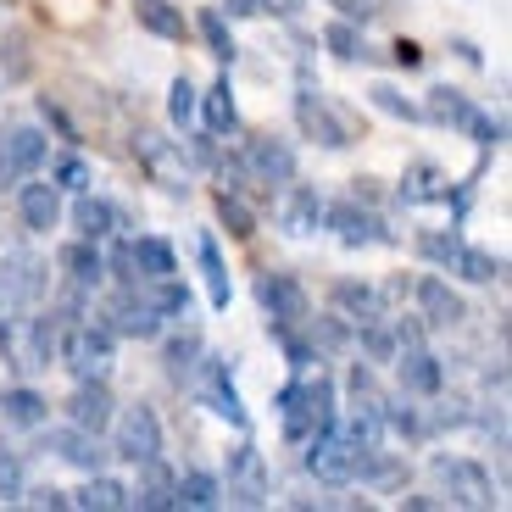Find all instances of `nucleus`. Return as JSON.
Listing matches in <instances>:
<instances>
[{"instance_id": "obj_41", "label": "nucleus", "mask_w": 512, "mask_h": 512, "mask_svg": "<svg viewBox=\"0 0 512 512\" xmlns=\"http://www.w3.org/2000/svg\"><path fill=\"white\" fill-rule=\"evenodd\" d=\"M373 106H379L384 117H401V123H418V117H423L418 106H412L407 95H396L390 84H373Z\"/></svg>"}, {"instance_id": "obj_30", "label": "nucleus", "mask_w": 512, "mask_h": 512, "mask_svg": "<svg viewBox=\"0 0 512 512\" xmlns=\"http://www.w3.org/2000/svg\"><path fill=\"white\" fill-rule=\"evenodd\" d=\"M206 112V128L212 134H234L240 128V106H234V90H229V78H218L212 90H206V101H195Z\"/></svg>"}, {"instance_id": "obj_18", "label": "nucleus", "mask_w": 512, "mask_h": 512, "mask_svg": "<svg viewBox=\"0 0 512 512\" xmlns=\"http://www.w3.org/2000/svg\"><path fill=\"white\" fill-rule=\"evenodd\" d=\"M17 212H23V223L34 234H51L62 223V190L56 184H23L17 190Z\"/></svg>"}, {"instance_id": "obj_5", "label": "nucleus", "mask_w": 512, "mask_h": 512, "mask_svg": "<svg viewBox=\"0 0 512 512\" xmlns=\"http://www.w3.org/2000/svg\"><path fill=\"white\" fill-rule=\"evenodd\" d=\"M117 423H106L112 429V457L123 462H145L162 451V423H156L151 407H128V412H112Z\"/></svg>"}, {"instance_id": "obj_1", "label": "nucleus", "mask_w": 512, "mask_h": 512, "mask_svg": "<svg viewBox=\"0 0 512 512\" xmlns=\"http://www.w3.org/2000/svg\"><path fill=\"white\" fill-rule=\"evenodd\" d=\"M279 418H284V440L290 446H307L312 435H323L334 423V379L318 373V379H295L279 390Z\"/></svg>"}, {"instance_id": "obj_12", "label": "nucleus", "mask_w": 512, "mask_h": 512, "mask_svg": "<svg viewBox=\"0 0 512 512\" xmlns=\"http://www.w3.org/2000/svg\"><path fill=\"white\" fill-rule=\"evenodd\" d=\"M39 162H45V134L39 128L17 123L0 134V179H28Z\"/></svg>"}, {"instance_id": "obj_38", "label": "nucleus", "mask_w": 512, "mask_h": 512, "mask_svg": "<svg viewBox=\"0 0 512 512\" xmlns=\"http://www.w3.org/2000/svg\"><path fill=\"white\" fill-rule=\"evenodd\" d=\"M0 268H12V279L0 273V290H6V295H17V301L39 295V262H28V256H12V262H0Z\"/></svg>"}, {"instance_id": "obj_28", "label": "nucleus", "mask_w": 512, "mask_h": 512, "mask_svg": "<svg viewBox=\"0 0 512 512\" xmlns=\"http://www.w3.org/2000/svg\"><path fill=\"white\" fill-rule=\"evenodd\" d=\"M334 312H340V318H351V323L384 318V312H379V290H368V284H357V279L334 284Z\"/></svg>"}, {"instance_id": "obj_2", "label": "nucleus", "mask_w": 512, "mask_h": 512, "mask_svg": "<svg viewBox=\"0 0 512 512\" xmlns=\"http://www.w3.org/2000/svg\"><path fill=\"white\" fill-rule=\"evenodd\" d=\"M56 351H62V362H67L73 379H106L112 351H117V334L106 329V323H73V329L56 340Z\"/></svg>"}, {"instance_id": "obj_33", "label": "nucleus", "mask_w": 512, "mask_h": 512, "mask_svg": "<svg viewBox=\"0 0 512 512\" xmlns=\"http://www.w3.org/2000/svg\"><path fill=\"white\" fill-rule=\"evenodd\" d=\"M73 507H90V512H117V507H128V485H117V479H106V474H90V485L73 496Z\"/></svg>"}, {"instance_id": "obj_6", "label": "nucleus", "mask_w": 512, "mask_h": 512, "mask_svg": "<svg viewBox=\"0 0 512 512\" xmlns=\"http://www.w3.org/2000/svg\"><path fill=\"white\" fill-rule=\"evenodd\" d=\"M307 468H312V479H323V485H351V479H357V457L362 451L351 446L346 435H340V429H323V435H312L307 440Z\"/></svg>"}, {"instance_id": "obj_39", "label": "nucleus", "mask_w": 512, "mask_h": 512, "mask_svg": "<svg viewBox=\"0 0 512 512\" xmlns=\"http://www.w3.org/2000/svg\"><path fill=\"white\" fill-rule=\"evenodd\" d=\"M357 334H362V346H368V357L373 362H396V334L384 329V318H368V323H357Z\"/></svg>"}, {"instance_id": "obj_32", "label": "nucleus", "mask_w": 512, "mask_h": 512, "mask_svg": "<svg viewBox=\"0 0 512 512\" xmlns=\"http://www.w3.org/2000/svg\"><path fill=\"white\" fill-rule=\"evenodd\" d=\"M446 268H451V273H462L468 284H490V279H501V256H490V251H474V245H457Z\"/></svg>"}, {"instance_id": "obj_35", "label": "nucleus", "mask_w": 512, "mask_h": 512, "mask_svg": "<svg viewBox=\"0 0 512 512\" xmlns=\"http://www.w3.org/2000/svg\"><path fill=\"white\" fill-rule=\"evenodd\" d=\"M479 106L468 101V95H457V90H435L429 95V112L423 117H435V123H451V128H468V117H474Z\"/></svg>"}, {"instance_id": "obj_8", "label": "nucleus", "mask_w": 512, "mask_h": 512, "mask_svg": "<svg viewBox=\"0 0 512 512\" xmlns=\"http://www.w3.org/2000/svg\"><path fill=\"white\" fill-rule=\"evenodd\" d=\"M240 167H245L251 184H290L295 179V151L284 140H273V134H262V140H245Z\"/></svg>"}, {"instance_id": "obj_34", "label": "nucleus", "mask_w": 512, "mask_h": 512, "mask_svg": "<svg viewBox=\"0 0 512 512\" xmlns=\"http://www.w3.org/2000/svg\"><path fill=\"white\" fill-rule=\"evenodd\" d=\"M223 501V485L212 474H184L179 485H173V507H195V512H206V507H218Z\"/></svg>"}, {"instance_id": "obj_4", "label": "nucleus", "mask_w": 512, "mask_h": 512, "mask_svg": "<svg viewBox=\"0 0 512 512\" xmlns=\"http://www.w3.org/2000/svg\"><path fill=\"white\" fill-rule=\"evenodd\" d=\"M106 268H112L123 284H145V279H167V273H179V268H173V245L156 240V234L123 240L112 251V262H106Z\"/></svg>"}, {"instance_id": "obj_3", "label": "nucleus", "mask_w": 512, "mask_h": 512, "mask_svg": "<svg viewBox=\"0 0 512 512\" xmlns=\"http://www.w3.org/2000/svg\"><path fill=\"white\" fill-rule=\"evenodd\" d=\"M134 156H140V167L162 184L167 195L190 190V162H184L179 140H167V134H156V128H140V134H134Z\"/></svg>"}, {"instance_id": "obj_7", "label": "nucleus", "mask_w": 512, "mask_h": 512, "mask_svg": "<svg viewBox=\"0 0 512 512\" xmlns=\"http://www.w3.org/2000/svg\"><path fill=\"white\" fill-rule=\"evenodd\" d=\"M435 479L451 490V501H462V507H490V501H496L490 474L468 457H435Z\"/></svg>"}, {"instance_id": "obj_42", "label": "nucleus", "mask_w": 512, "mask_h": 512, "mask_svg": "<svg viewBox=\"0 0 512 512\" xmlns=\"http://www.w3.org/2000/svg\"><path fill=\"white\" fill-rule=\"evenodd\" d=\"M195 357H201V334H173L167 340V368L173 373H190Z\"/></svg>"}, {"instance_id": "obj_25", "label": "nucleus", "mask_w": 512, "mask_h": 512, "mask_svg": "<svg viewBox=\"0 0 512 512\" xmlns=\"http://www.w3.org/2000/svg\"><path fill=\"white\" fill-rule=\"evenodd\" d=\"M62 268H67V279H73V290H95V284L106 279V256L95 251V240H73L62 251Z\"/></svg>"}, {"instance_id": "obj_19", "label": "nucleus", "mask_w": 512, "mask_h": 512, "mask_svg": "<svg viewBox=\"0 0 512 512\" xmlns=\"http://www.w3.org/2000/svg\"><path fill=\"white\" fill-rule=\"evenodd\" d=\"M401 362V384H407V396H440V384H446V373H440V357L423 346H407L396 351Z\"/></svg>"}, {"instance_id": "obj_15", "label": "nucleus", "mask_w": 512, "mask_h": 512, "mask_svg": "<svg viewBox=\"0 0 512 512\" xmlns=\"http://www.w3.org/2000/svg\"><path fill=\"white\" fill-rule=\"evenodd\" d=\"M323 218H329V229L340 234L346 245H379L390 240V229H384L373 212H362L357 201H340V206H323Z\"/></svg>"}, {"instance_id": "obj_37", "label": "nucleus", "mask_w": 512, "mask_h": 512, "mask_svg": "<svg viewBox=\"0 0 512 512\" xmlns=\"http://www.w3.org/2000/svg\"><path fill=\"white\" fill-rule=\"evenodd\" d=\"M218 218L229 223L234 240H251V234H256V212H251V206H245L234 190H218Z\"/></svg>"}, {"instance_id": "obj_13", "label": "nucleus", "mask_w": 512, "mask_h": 512, "mask_svg": "<svg viewBox=\"0 0 512 512\" xmlns=\"http://www.w3.org/2000/svg\"><path fill=\"white\" fill-rule=\"evenodd\" d=\"M134 468H140V479L128 485V507H140V512H162V507H173V485H179V479L167 474L162 451H156V457H145V462H134Z\"/></svg>"}, {"instance_id": "obj_21", "label": "nucleus", "mask_w": 512, "mask_h": 512, "mask_svg": "<svg viewBox=\"0 0 512 512\" xmlns=\"http://www.w3.org/2000/svg\"><path fill=\"white\" fill-rule=\"evenodd\" d=\"M318 223H323V201H318V190H307V184H295V190L279 201V229L301 240V234H312Z\"/></svg>"}, {"instance_id": "obj_17", "label": "nucleus", "mask_w": 512, "mask_h": 512, "mask_svg": "<svg viewBox=\"0 0 512 512\" xmlns=\"http://www.w3.org/2000/svg\"><path fill=\"white\" fill-rule=\"evenodd\" d=\"M201 396H206V407L218 412V418H229L234 429H245V423H251V412L240 407V390L229 384V368H223L218 357H206V373H201Z\"/></svg>"}, {"instance_id": "obj_10", "label": "nucleus", "mask_w": 512, "mask_h": 512, "mask_svg": "<svg viewBox=\"0 0 512 512\" xmlns=\"http://www.w3.org/2000/svg\"><path fill=\"white\" fill-rule=\"evenodd\" d=\"M295 123H301V134H312L318 145H329V151H340V145H351V134H346V123L329 112V101H323L312 84H301L295 90Z\"/></svg>"}, {"instance_id": "obj_49", "label": "nucleus", "mask_w": 512, "mask_h": 512, "mask_svg": "<svg viewBox=\"0 0 512 512\" xmlns=\"http://www.w3.org/2000/svg\"><path fill=\"white\" fill-rule=\"evenodd\" d=\"M307 0H262V12H279V17H301Z\"/></svg>"}, {"instance_id": "obj_40", "label": "nucleus", "mask_w": 512, "mask_h": 512, "mask_svg": "<svg viewBox=\"0 0 512 512\" xmlns=\"http://www.w3.org/2000/svg\"><path fill=\"white\" fill-rule=\"evenodd\" d=\"M195 101H201V95H195V84L190 78H173V90H167V117H173V123H190L195 117Z\"/></svg>"}, {"instance_id": "obj_45", "label": "nucleus", "mask_w": 512, "mask_h": 512, "mask_svg": "<svg viewBox=\"0 0 512 512\" xmlns=\"http://www.w3.org/2000/svg\"><path fill=\"white\" fill-rule=\"evenodd\" d=\"M90 184V167L78 162V156H62L56 162V190H84Z\"/></svg>"}, {"instance_id": "obj_27", "label": "nucleus", "mask_w": 512, "mask_h": 512, "mask_svg": "<svg viewBox=\"0 0 512 512\" xmlns=\"http://www.w3.org/2000/svg\"><path fill=\"white\" fill-rule=\"evenodd\" d=\"M45 396H39V390H28V384H17V390H6V396H0V418L12 423V429H39V423H45Z\"/></svg>"}, {"instance_id": "obj_31", "label": "nucleus", "mask_w": 512, "mask_h": 512, "mask_svg": "<svg viewBox=\"0 0 512 512\" xmlns=\"http://www.w3.org/2000/svg\"><path fill=\"white\" fill-rule=\"evenodd\" d=\"M201 273H206V295H212V307H229L234 301V284H229V268H223V251H218V240H206L201 234Z\"/></svg>"}, {"instance_id": "obj_48", "label": "nucleus", "mask_w": 512, "mask_h": 512, "mask_svg": "<svg viewBox=\"0 0 512 512\" xmlns=\"http://www.w3.org/2000/svg\"><path fill=\"white\" fill-rule=\"evenodd\" d=\"M218 12H229V17H256V12H262V0H223Z\"/></svg>"}, {"instance_id": "obj_46", "label": "nucleus", "mask_w": 512, "mask_h": 512, "mask_svg": "<svg viewBox=\"0 0 512 512\" xmlns=\"http://www.w3.org/2000/svg\"><path fill=\"white\" fill-rule=\"evenodd\" d=\"M28 507H56V512H62V507H73V496H67V490H56V485H39V490H28Z\"/></svg>"}, {"instance_id": "obj_23", "label": "nucleus", "mask_w": 512, "mask_h": 512, "mask_svg": "<svg viewBox=\"0 0 512 512\" xmlns=\"http://www.w3.org/2000/svg\"><path fill=\"white\" fill-rule=\"evenodd\" d=\"M51 451H56V457H67L73 468H90V474L106 462L101 435H90V429H78V423H73V429H56V435H51Z\"/></svg>"}, {"instance_id": "obj_14", "label": "nucleus", "mask_w": 512, "mask_h": 512, "mask_svg": "<svg viewBox=\"0 0 512 512\" xmlns=\"http://www.w3.org/2000/svg\"><path fill=\"white\" fill-rule=\"evenodd\" d=\"M418 312H423V323H435V329H457V323L468 318L462 295L451 290L440 273H423V279H418Z\"/></svg>"}, {"instance_id": "obj_26", "label": "nucleus", "mask_w": 512, "mask_h": 512, "mask_svg": "<svg viewBox=\"0 0 512 512\" xmlns=\"http://www.w3.org/2000/svg\"><path fill=\"white\" fill-rule=\"evenodd\" d=\"M401 201L407 206H429V201H446V173L435 162H412L407 179H401Z\"/></svg>"}, {"instance_id": "obj_50", "label": "nucleus", "mask_w": 512, "mask_h": 512, "mask_svg": "<svg viewBox=\"0 0 512 512\" xmlns=\"http://www.w3.org/2000/svg\"><path fill=\"white\" fill-rule=\"evenodd\" d=\"M396 62H401V67H418V62H423V51L412 45V39H401V45H396Z\"/></svg>"}, {"instance_id": "obj_44", "label": "nucleus", "mask_w": 512, "mask_h": 512, "mask_svg": "<svg viewBox=\"0 0 512 512\" xmlns=\"http://www.w3.org/2000/svg\"><path fill=\"white\" fill-rule=\"evenodd\" d=\"M0 496L6 501H23V457L0 446Z\"/></svg>"}, {"instance_id": "obj_29", "label": "nucleus", "mask_w": 512, "mask_h": 512, "mask_svg": "<svg viewBox=\"0 0 512 512\" xmlns=\"http://www.w3.org/2000/svg\"><path fill=\"white\" fill-rule=\"evenodd\" d=\"M134 17H140V28L156 39H184V12L173 0H134Z\"/></svg>"}, {"instance_id": "obj_11", "label": "nucleus", "mask_w": 512, "mask_h": 512, "mask_svg": "<svg viewBox=\"0 0 512 512\" xmlns=\"http://www.w3.org/2000/svg\"><path fill=\"white\" fill-rule=\"evenodd\" d=\"M256 301H262V312H268L273 323H307V290H301L295 273H262Z\"/></svg>"}, {"instance_id": "obj_43", "label": "nucleus", "mask_w": 512, "mask_h": 512, "mask_svg": "<svg viewBox=\"0 0 512 512\" xmlns=\"http://www.w3.org/2000/svg\"><path fill=\"white\" fill-rule=\"evenodd\" d=\"M323 39H329V51L340 56V62H357V56L368 51V45H362V34H357V28H351V23H334L329 34H323Z\"/></svg>"}, {"instance_id": "obj_47", "label": "nucleus", "mask_w": 512, "mask_h": 512, "mask_svg": "<svg viewBox=\"0 0 512 512\" xmlns=\"http://www.w3.org/2000/svg\"><path fill=\"white\" fill-rule=\"evenodd\" d=\"M329 6L346 17V23H368V17H373V0H329Z\"/></svg>"}, {"instance_id": "obj_16", "label": "nucleus", "mask_w": 512, "mask_h": 512, "mask_svg": "<svg viewBox=\"0 0 512 512\" xmlns=\"http://www.w3.org/2000/svg\"><path fill=\"white\" fill-rule=\"evenodd\" d=\"M67 418H73L78 429L101 435L106 423H112V390H106V379H78L73 401H67Z\"/></svg>"}, {"instance_id": "obj_9", "label": "nucleus", "mask_w": 512, "mask_h": 512, "mask_svg": "<svg viewBox=\"0 0 512 512\" xmlns=\"http://www.w3.org/2000/svg\"><path fill=\"white\" fill-rule=\"evenodd\" d=\"M268 462L256 446H234L229 451V496L240 507H268Z\"/></svg>"}, {"instance_id": "obj_20", "label": "nucleus", "mask_w": 512, "mask_h": 512, "mask_svg": "<svg viewBox=\"0 0 512 512\" xmlns=\"http://www.w3.org/2000/svg\"><path fill=\"white\" fill-rule=\"evenodd\" d=\"M106 329H112V334H128V340H156V334H162V318H156L140 295H134V284H128L123 301L112 307V323H106Z\"/></svg>"}, {"instance_id": "obj_24", "label": "nucleus", "mask_w": 512, "mask_h": 512, "mask_svg": "<svg viewBox=\"0 0 512 512\" xmlns=\"http://www.w3.org/2000/svg\"><path fill=\"white\" fill-rule=\"evenodd\" d=\"M134 295H140L145 307L156 312V318H184L190 312V290H184L173 273L167 279H145V284H134Z\"/></svg>"}, {"instance_id": "obj_36", "label": "nucleus", "mask_w": 512, "mask_h": 512, "mask_svg": "<svg viewBox=\"0 0 512 512\" xmlns=\"http://www.w3.org/2000/svg\"><path fill=\"white\" fill-rule=\"evenodd\" d=\"M201 39H206V51L218 56V62H234V34H229V17H223L218 6L201 12Z\"/></svg>"}, {"instance_id": "obj_22", "label": "nucleus", "mask_w": 512, "mask_h": 512, "mask_svg": "<svg viewBox=\"0 0 512 512\" xmlns=\"http://www.w3.org/2000/svg\"><path fill=\"white\" fill-rule=\"evenodd\" d=\"M117 223H123V218H117L112 201H101V195H90V190H78V201H73V229H78V240H106Z\"/></svg>"}]
</instances>
